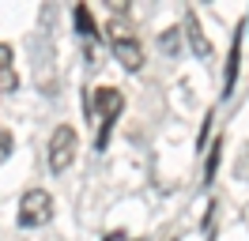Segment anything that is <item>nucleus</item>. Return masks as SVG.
<instances>
[{
    "label": "nucleus",
    "mask_w": 249,
    "mask_h": 241,
    "mask_svg": "<svg viewBox=\"0 0 249 241\" xmlns=\"http://www.w3.org/2000/svg\"><path fill=\"white\" fill-rule=\"evenodd\" d=\"M234 177H238V181H249V143L242 147L238 162H234Z\"/></svg>",
    "instance_id": "nucleus-11"
},
{
    "label": "nucleus",
    "mask_w": 249,
    "mask_h": 241,
    "mask_svg": "<svg viewBox=\"0 0 249 241\" xmlns=\"http://www.w3.org/2000/svg\"><path fill=\"white\" fill-rule=\"evenodd\" d=\"M219 151H223V139L215 136V147L208 151V162H204V185H212V181H215V170H219Z\"/></svg>",
    "instance_id": "nucleus-9"
},
{
    "label": "nucleus",
    "mask_w": 249,
    "mask_h": 241,
    "mask_svg": "<svg viewBox=\"0 0 249 241\" xmlns=\"http://www.w3.org/2000/svg\"><path fill=\"white\" fill-rule=\"evenodd\" d=\"M76 151H79V136L72 124H57L53 128V136H49V170L53 173H64L68 166L76 162Z\"/></svg>",
    "instance_id": "nucleus-4"
},
{
    "label": "nucleus",
    "mask_w": 249,
    "mask_h": 241,
    "mask_svg": "<svg viewBox=\"0 0 249 241\" xmlns=\"http://www.w3.org/2000/svg\"><path fill=\"white\" fill-rule=\"evenodd\" d=\"M19 87V75H16V64H12V45L0 42V94H16Z\"/></svg>",
    "instance_id": "nucleus-6"
},
{
    "label": "nucleus",
    "mask_w": 249,
    "mask_h": 241,
    "mask_svg": "<svg viewBox=\"0 0 249 241\" xmlns=\"http://www.w3.org/2000/svg\"><path fill=\"white\" fill-rule=\"evenodd\" d=\"M106 38H109V49H113V57H117V64H121L124 72H140L143 68V45H140V38L132 34V27L124 23L121 15H113L106 23Z\"/></svg>",
    "instance_id": "nucleus-2"
},
{
    "label": "nucleus",
    "mask_w": 249,
    "mask_h": 241,
    "mask_svg": "<svg viewBox=\"0 0 249 241\" xmlns=\"http://www.w3.org/2000/svg\"><path fill=\"white\" fill-rule=\"evenodd\" d=\"M185 30H189V45H193V53H196V57H208V53H212V42H208V34H204L196 12H185Z\"/></svg>",
    "instance_id": "nucleus-7"
},
{
    "label": "nucleus",
    "mask_w": 249,
    "mask_h": 241,
    "mask_svg": "<svg viewBox=\"0 0 249 241\" xmlns=\"http://www.w3.org/2000/svg\"><path fill=\"white\" fill-rule=\"evenodd\" d=\"M83 109H87V117H91V120H94V113H98V136H94V147L106 151L109 132H113L117 117L124 113V94L117 87H98L94 94L83 98Z\"/></svg>",
    "instance_id": "nucleus-1"
},
{
    "label": "nucleus",
    "mask_w": 249,
    "mask_h": 241,
    "mask_svg": "<svg viewBox=\"0 0 249 241\" xmlns=\"http://www.w3.org/2000/svg\"><path fill=\"white\" fill-rule=\"evenodd\" d=\"M162 49H166V53H174V49H178V27H170L166 34H162Z\"/></svg>",
    "instance_id": "nucleus-12"
},
{
    "label": "nucleus",
    "mask_w": 249,
    "mask_h": 241,
    "mask_svg": "<svg viewBox=\"0 0 249 241\" xmlns=\"http://www.w3.org/2000/svg\"><path fill=\"white\" fill-rule=\"evenodd\" d=\"M53 219V196L46 189H27V192L19 196V215L16 223L23 230H34V226H46Z\"/></svg>",
    "instance_id": "nucleus-3"
},
{
    "label": "nucleus",
    "mask_w": 249,
    "mask_h": 241,
    "mask_svg": "<svg viewBox=\"0 0 249 241\" xmlns=\"http://www.w3.org/2000/svg\"><path fill=\"white\" fill-rule=\"evenodd\" d=\"M242 34H246V19L238 23L231 38V53H227V75H223V94L219 98H231L234 94V83H238V68H242Z\"/></svg>",
    "instance_id": "nucleus-5"
},
{
    "label": "nucleus",
    "mask_w": 249,
    "mask_h": 241,
    "mask_svg": "<svg viewBox=\"0 0 249 241\" xmlns=\"http://www.w3.org/2000/svg\"><path fill=\"white\" fill-rule=\"evenodd\" d=\"M102 241H132V238H128L124 230H109V234H106V238H102Z\"/></svg>",
    "instance_id": "nucleus-13"
},
{
    "label": "nucleus",
    "mask_w": 249,
    "mask_h": 241,
    "mask_svg": "<svg viewBox=\"0 0 249 241\" xmlns=\"http://www.w3.org/2000/svg\"><path fill=\"white\" fill-rule=\"evenodd\" d=\"M12 151H16V136L0 124V162H8V158H12Z\"/></svg>",
    "instance_id": "nucleus-10"
},
{
    "label": "nucleus",
    "mask_w": 249,
    "mask_h": 241,
    "mask_svg": "<svg viewBox=\"0 0 249 241\" xmlns=\"http://www.w3.org/2000/svg\"><path fill=\"white\" fill-rule=\"evenodd\" d=\"M72 23H76L79 38H83L87 45L98 42V23H94V15H91V8H87V4H76V12H72Z\"/></svg>",
    "instance_id": "nucleus-8"
}]
</instances>
